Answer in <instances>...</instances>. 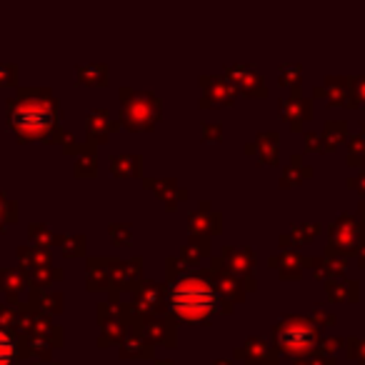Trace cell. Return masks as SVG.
<instances>
[{
	"label": "cell",
	"mask_w": 365,
	"mask_h": 365,
	"mask_svg": "<svg viewBox=\"0 0 365 365\" xmlns=\"http://www.w3.org/2000/svg\"><path fill=\"white\" fill-rule=\"evenodd\" d=\"M298 68H288V66H285V68H280V83H295V81H298V78H293V76H298Z\"/></svg>",
	"instance_id": "12"
},
{
	"label": "cell",
	"mask_w": 365,
	"mask_h": 365,
	"mask_svg": "<svg viewBox=\"0 0 365 365\" xmlns=\"http://www.w3.org/2000/svg\"><path fill=\"white\" fill-rule=\"evenodd\" d=\"M355 96H358L360 101H363V106H365V78L355 83Z\"/></svg>",
	"instance_id": "13"
},
{
	"label": "cell",
	"mask_w": 365,
	"mask_h": 365,
	"mask_svg": "<svg viewBox=\"0 0 365 365\" xmlns=\"http://www.w3.org/2000/svg\"><path fill=\"white\" fill-rule=\"evenodd\" d=\"M203 86H205V98H210L205 106H223V103L228 106V103H233L235 93L223 78H205Z\"/></svg>",
	"instance_id": "6"
},
{
	"label": "cell",
	"mask_w": 365,
	"mask_h": 365,
	"mask_svg": "<svg viewBox=\"0 0 365 365\" xmlns=\"http://www.w3.org/2000/svg\"><path fill=\"white\" fill-rule=\"evenodd\" d=\"M168 305L185 323H203L220 310V295L200 275H185L170 285Z\"/></svg>",
	"instance_id": "1"
},
{
	"label": "cell",
	"mask_w": 365,
	"mask_h": 365,
	"mask_svg": "<svg viewBox=\"0 0 365 365\" xmlns=\"http://www.w3.org/2000/svg\"><path fill=\"white\" fill-rule=\"evenodd\" d=\"M230 81H233V86H238L245 96H250V98L265 96L263 78H260L258 73L250 71V68H233V71H230Z\"/></svg>",
	"instance_id": "5"
},
{
	"label": "cell",
	"mask_w": 365,
	"mask_h": 365,
	"mask_svg": "<svg viewBox=\"0 0 365 365\" xmlns=\"http://www.w3.org/2000/svg\"><path fill=\"white\" fill-rule=\"evenodd\" d=\"M110 168L115 175L130 178V175H135V170H138V160H135V155H118Z\"/></svg>",
	"instance_id": "10"
},
{
	"label": "cell",
	"mask_w": 365,
	"mask_h": 365,
	"mask_svg": "<svg viewBox=\"0 0 365 365\" xmlns=\"http://www.w3.org/2000/svg\"><path fill=\"white\" fill-rule=\"evenodd\" d=\"M13 360H16V340L6 330H0V365H11Z\"/></svg>",
	"instance_id": "11"
},
{
	"label": "cell",
	"mask_w": 365,
	"mask_h": 365,
	"mask_svg": "<svg viewBox=\"0 0 365 365\" xmlns=\"http://www.w3.org/2000/svg\"><path fill=\"white\" fill-rule=\"evenodd\" d=\"M123 123L130 130H150L158 120V101L150 93H130L123 98Z\"/></svg>",
	"instance_id": "3"
},
{
	"label": "cell",
	"mask_w": 365,
	"mask_h": 365,
	"mask_svg": "<svg viewBox=\"0 0 365 365\" xmlns=\"http://www.w3.org/2000/svg\"><path fill=\"white\" fill-rule=\"evenodd\" d=\"M113 128L115 125L108 120L106 110H93L91 115H88V130H91V135L96 138V140H108V133H110Z\"/></svg>",
	"instance_id": "7"
},
{
	"label": "cell",
	"mask_w": 365,
	"mask_h": 365,
	"mask_svg": "<svg viewBox=\"0 0 365 365\" xmlns=\"http://www.w3.org/2000/svg\"><path fill=\"white\" fill-rule=\"evenodd\" d=\"M56 118L58 110L51 98H21L13 103L11 125L21 135V140H41L51 133Z\"/></svg>",
	"instance_id": "2"
},
{
	"label": "cell",
	"mask_w": 365,
	"mask_h": 365,
	"mask_svg": "<svg viewBox=\"0 0 365 365\" xmlns=\"http://www.w3.org/2000/svg\"><path fill=\"white\" fill-rule=\"evenodd\" d=\"M3 208H6V203H0V225H3V218H6V210Z\"/></svg>",
	"instance_id": "14"
},
{
	"label": "cell",
	"mask_w": 365,
	"mask_h": 365,
	"mask_svg": "<svg viewBox=\"0 0 365 365\" xmlns=\"http://www.w3.org/2000/svg\"><path fill=\"white\" fill-rule=\"evenodd\" d=\"M278 343L283 345L288 353L293 355H300V353H308L315 343V333L310 325H303V323H290L285 328L278 330Z\"/></svg>",
	"instance_id": "4"
},
{
	"label": "cell",
	"mask_w": 365,
	"mask_h": 365,
	"mask_svg": "<svg viewBox=\"0 0 365 365\" xmlns=\"http://www.w3.org/2000/svg\"><path fill=\"white\" fill-rule=\"evenodd\" d=\"M78 76H81V83H86V86H106L108 83L103 66H86L78 71Z\"/></svg>",
	"instance_id": "9"
},
{
	"label": "cell",
	"mask_w": 365,
	"mask_h": 365,
	"mask_svg": "<svg viewBox=\"0 0 365 365\" xmlns=\"http://www.w3.org/2000/svg\"><path fill=\"white\" fill-rule=\"evenodd\" d=\"M280 110H283V115L288 118L293 125H295V120H308V118H310V106L300 101L298 96L288 98V101L280 106Z\"/></svg>",
	"instance_id": "8"
}]
</instances>
